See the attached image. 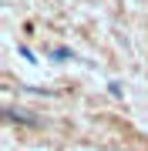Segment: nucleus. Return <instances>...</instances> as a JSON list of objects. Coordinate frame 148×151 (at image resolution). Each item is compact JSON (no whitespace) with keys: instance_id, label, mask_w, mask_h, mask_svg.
<instances>
[{"instance_id":"nucleus-1","label":"nucleus","mask_w":148,"mask_h":151,"mask_svg":"<svg viewBox=\"0 0 148 151\" xmlns=\"http://www.w3.org/2000/svg\"><path fill=\"white\" fill-rule=\"evenodd\" d=\"M67 57H71V50H64V47L54 50V60H67Z\"/></svg>"}]
</instances>
